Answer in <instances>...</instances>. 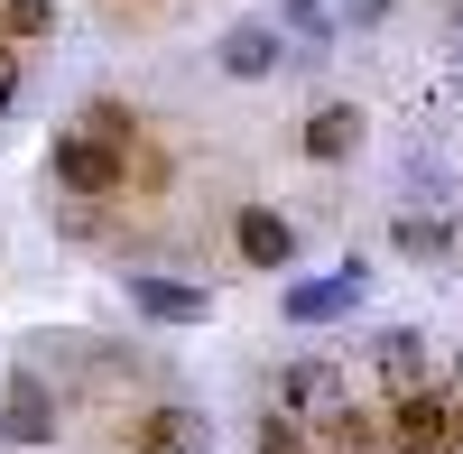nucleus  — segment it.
I'll list each match as a JSON object with an SVG mask.
<instances>
[{
  "instance_id": "f257e3e1",
  "label": "nucleus",
  "mask_w": 463,
  "mask_h": 454,
  "mask_svg": "<svg viewBox=\"0 0 463 454\" xmlns=\"http://www.w3.org/2000/svg\"><path fill=\"white\" fill-rule=\"evenodd\" d=\"M47 185H56V195H74V204H111V195L130 185V158H121V148H102V139H84V130H56Z\"/></svg>"
},
{
  "instance_id": "f03ea898",
  "label": "nucleus",
  "mask_w": 463,
  "mask_h": 454,
  "mask_svg": "<svg viewBox=\"0 0 463 454\" xmlns=\"http://www.w3.org/2000/svg\"><path fill=\"white\" fill-rule=\"evenodd\" d=\"M279 418H297L306 436H334L343 418H353V381H343V362H325V353H306V362H288L279 371Z\"/></svg>"
},
{
  "instance_id": "7ed1b4c3",
  "label": "nucleus",
  "mask_w": 463,
  "mask_h": 454,
  "mask_svg": "<svg viewBox=\"0 0 463 454\" xmlns=\"http://www.w3.org/2000/svg\"><path fill=\"white\" fill-rule=\"evenodd\" d=\"M371 371H380V390H390V399L436 390V353H427V334H417V325H380V334H371Z\"/></svg>"
},
{
  "instance_id": "20e7f679",
  "label": "nucleus",
  "mask_w": 463,
  "mask_h": 454,
  "mask_svg": "<svg viewBox=\"0 0 463 454\" xmlns=\"http://www.w3.org/2000/svg\"><path fill=\"white\" fill-rule=\"evenodd\" d=\"M0 436H10V445H56V390H47V371H10V390H0Z\"/></svg>"
},
{
  "instance_id": "39448f33",
  "label": "nucleus",
  "mask_w": 463,
  "mask_h": 454,
  "mask_svg": "<svg viewBox=\"0 0 463 454\" xmlns=\"http://www.w3.org/2000/svg\"><path fill=\"white\" fill-rule=\"evenodd\" d=\"M362 288H371L362 260H343L334 279H297V288H288V325H334V316H353Z\"/></svg>"
},
{
  "instance_id": "423d86ee",
  "label": "nucleus",
  "mask_w": 463,
  "mask_h": 454,
  "mask_svg": "<svg viewBox=\"0 0 463 454\" xmlns=\"http://www.w3.org/2000/svg\"><path fill=\"white\" fill-rule=\"evenodd\" d=\"M232 251H241L250 270H288V260H297V222L269 213V204H241V213H232Z\"/></svg>"
},
{
  "instance_id": "0eeeda50",
  "label": "nucleus",
  "mask_w": 463,
  "mask_h": 454,
  "mask_svg": "<svg viewBox=\"0 0 463 454\" xmlns=\"http://www.w3.org/2000/svg\"><path fill=\"white\" fill-rule=\"evenodd\" d=\"M130 307L148 325H204L213 316V297L204 288H185V279H158V270H130Z\"/></svg>"
},
{
  "instance_id": "6e6552de",
  "label": "nucleus",
  "mask_w": 463,
  "mask_h": 454,
  "mask_svg": "<svg viewBox=\"0 0 463 454\" xmlns=\"http://www.w3.org/2000/svg\"><path fill=\"white\" fill-rule=\"evenodd\" d=\"M297 148H306L316 167H343V158L362 148V111H353V102H316V111H306V130H297Z\"/></svg>"
},
{
  "instance_id": "1a4fd4ad",
  "label": "nucleus",
  "mask_w": 463,
  "mask_h": 454,
  "mask_svg": "<svg viewBox=\"0 0 463 454\" xmlns=\"http://www.w3.org/2000/svg\"><path fill=\"white\" fill-rule=\"evenodd\" d=\"M213 56H222V74H241V84H260V74H279V56H288V47H279V28H269V19H232Z\"/></svg>"
},
{
  "instance_id": "9d476101",
  "label": "nucleus",
  "mask_w": 463,
  "mask_h": 454,
  "mask_svg": "<svg viewBox=\"0 0 463 454\" xmlns=\"http://www.w3.org/2000/svg\"><path fill=\"white\" fill-rule=\"evenodd\" d=\"M269 28H288V56H297V65H325L334 37H343V19L325 10V0H279V19H269Z\"/></svg>"
},
{
  "instance_id": "9b49d317",
  "label": "nucleus",
  "mask_w": 463,
  "mask_h": 454,
  "mask_svg": "<svg viewBox=\"0 0 463 454\" xmlns=\"http://www.w3.org/2000/svg\"><path fill=\"white\" fill-rule=\"evenodd\" d=\"M213 427H204V408H148L139 418V454H204Z\"/></svg>"
},
{
  "instance_id": "f8f14e48",
  "label": "nucleus",
  "mask_w": 463,
  "mask_h": 454,
  "mask_svg": "<svg viewBox=\"0 0 463 454\" xmlns=\"http://www.w3.org/2000/svg\"><path fill=\"white\" fill-rule=\"evenodd\" d=\"M390 251L427 270V260H445V251H454V222H445V213H427V204H408V213L390 222Z\"/></svg>"
},
{
  "instance_id": "ddd939ff",
  "label": "nucleus",
  "mask_w": 463,
  "mask_h": 454,
  "mask_svg": "<svg viewBox=\"0 0 463 454\" xmlns=\"http://www.w3.org/2000/svg\"><path fill=\"white\" fill-rule=\"evenodd\" d=\"M74 130H84V139H102V148H121V158L139 148V121H130V102H111V93H93V102H84V121H74Z\"/></svg>"
},
{
  "instance_id": "4468645a",
  "label": "nucleus",
  "mask_w": 463,
  "mask_h": 454,
  "mask_svg": "<svg viewBox=\"0 0 463 454\" xmlns=\"http://www.w3.org/2000/svg\"><path fill=\"white\" fill-rule=\"evenodd\" d=\"M10 10V37H47L56 28V0H0Z\"/></svg>"
},
{
  "instance_id": "2eb2a0df",
  "label": "nucleus",
  "mask_w": 463,
  "mask_h": 454,
  "mask_svg": "<svg viewBox=\"0 0 463 454\" xmlns=\"http://www.w3.org/2000/svg\"><path fill=\"white\" fill-rule=\"evenodd\" d=\"M260 454H306V427H297V418H279V408H269V418H260Z\"/></svg>"
},
{
  "instance_id": "dca6fc26",
  "label": "nucleus",
  "mask_w": 463,
  "mask_h": 454,
  "mask_svg": "<svg viewBox=\"0 0 463 454\" xmlns=\"http://www.w3.org/2000/svg\"><path fill=\"white\" fill-rule=\"evenodd\" d=\"M390 19V0H343V28H380Z\"/></svg>"
},
{
  "instance_id": "f3484780",
  "label": "nucleus",
  "mask_w": 463,
  "mask_h": 454,
  "mask_svg": "<svg viewBox=\"0 0 463 454\" xmlns=\"http://www.w3.org/2000/svg\"><path fill=\"white\" fill-rule=\"evenodd\" d=\"M19 102V47H0V111Z\"/></svg>"
},
{
  "instance_id": "a211bd4d",
  "label": "nucleus",
  "mask_w": 463,
  "mask_h": 454,
  "mask_svg": "<svg viewBox=\"0 0 463 454\" xmlns=\"http://www.w3.org/2000/svg\"><path fill=\"white\" fill-rule=\"evenodd\" d=\"M454 74H463V0H454Z\"/></svg>"
},
{
  "instance_id": "6ab92c4d",
  "label": "nucleus",
  "mask_w": 463,
  "mask_h": 454,
  "mask_svg": "<svg viewBox=\"0 0 463 454\" xmlns=\"http://www.w3.org/2000/svg\"><path fill=\"white\" fill-rule=\"evenodd\" d=\"M445 445H454V454H463V390H454V436H445Z\"/></svg>"
},
{
  "instance_id": "aec40b11",
  "label": "nucleus",
  "mask_w": 463,
  "mask_h": 454,
  "mask_svg": "<svg viewBox=\"0 0 463 454\" xmlns=\"http://www.w3.org/2000/svg\"><path fill=\"white\" fill-rule=\"evenodd\" d=\"M454 390H463V362H454Z\"/></svg>"
}]
</instances>
